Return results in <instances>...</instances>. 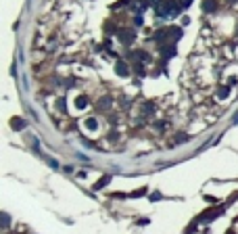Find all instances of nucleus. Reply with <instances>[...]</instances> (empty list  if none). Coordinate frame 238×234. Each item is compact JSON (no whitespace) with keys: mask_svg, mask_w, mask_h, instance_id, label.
<instances>
[{"mask_svg":"<svg viewBox=\"0 0 238 234\" xmlns=\"http://www.w3.org/2000/svg\"><path fill=\"white\" fill-rule=\"evenodd\" d=\"M109 180H111V178H109V176H105V178H100V180H98V182H96V184H94V188H96V190H98V188H102V186H107V182H109Z\"/></svg>","mask_w":238,"mask_h":234,"instance_id":"f257e3e1","label":"nucleus"},{"mask_svg":"<svg viewBox=\"0 0 238 234\" xmlns=\"http://www.w3.org/2000/svg\"><path fill=\"white\" fill-rule=\"evenodd\" d=\"M203 8H205V11H207V13H209V11H213V8H215V2H213V0H205Z\"/></svg>","mask_w":238,"mask_h":234,"instance_id":"f03ea898","label":"nucleus"},{"mask_svg":"<svg viewBox=\"0 0 238 234\" xmlns=\"http://www.w3.org/2000/svg\"><path fill=\"white\" fill-rule=\"evenodd\" d=\"M13 125L15 128H23V121L21 119H13Z\"/></svg>","mask_w":238,"mask_h":234,"instance_id":"7ed1b4c3","label":"nucleus"}]
</instances>
